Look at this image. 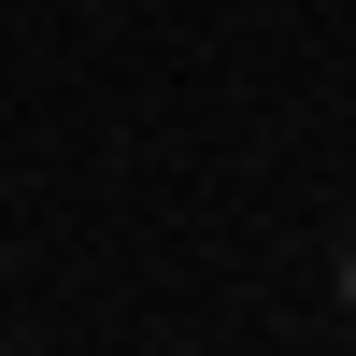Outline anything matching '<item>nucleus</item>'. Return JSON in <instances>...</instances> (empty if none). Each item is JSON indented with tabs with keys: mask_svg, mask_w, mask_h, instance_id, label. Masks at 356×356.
<instances>
[{
	"mask_svg": "<svg viewBox=\"0 0 356 356\" xmlns=\"http://www.w3.org/2000/svg\"><path fill=\"white\" fill-rule=\"evenodd\" d=\"M342 328H356V257H342Z\"/></svg>",
	"mask_w": 356,
	"mask_h": 356,
	"instance_id": "nucleus-1",
	"label": "nucleus"
}]
</instances>
